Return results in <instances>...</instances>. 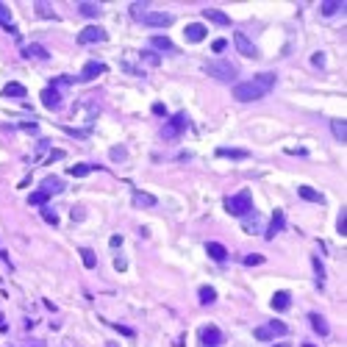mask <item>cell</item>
<instances>
[{"label":"cell","instance_id":"1","mask_svg":"<svg viewBox=\"0 0 347 347\" xmlns=\"http://www.w3.org/2000/svg\"><path fill=\"white\" fill-rule=\"evenodd\" d=\"M272 86H275V72H261L253 81H242V84L234 86V98L239 103H253V100H261Z\"/></svg>","mask_w":347,"mask_h":347},{"label":"cell","instance_id":"2","mask_svg":"<svg viewBox=\"0 0 347 347\" xmlns=\"http://www.w3.org/2000/svg\"><path fill=\"white\" fill-rule=\"evenodd\" d=\"M225 211H228L230 217H244V214H250V211H253V195L244 189V192L228 197V200H225Z\"/></svg>","mask_w":347,"mask_h":347},{"label":"cell","instance_id":"3","mask_svg":"<svg viewBox=\"0 0 347 347\" xmlns=\"http://www.w3.org/2000/svg\"><path fill=\"white\" fill-rule=\"evenodd\" d=\"M206 72L217 81H230L236 78V64H230V61H222V59H211L206 64Z\"/></svg>","mask_w":347,"mask_h":347},{"label":"cell","instance_id":"4","mask_svg":"<svg viewBox=\"0 0 347 347\" xmlns=\"http://www.w3.org/2000/svg\"><path fill=\"white\" fill-rule=\"evenodd\" d=\"M289 328L283 322H267V325H258V328L253 331V336L258 339V342H267V339H275V336H286Z\"/></svg>","mask_w":347,"mask_h":347},{"label":"cell","instance_id":"5","mask_svg":"<svg viewBox=\"0 0 347 347\" xmlns=\"http://www.w3.org/2000/svg\"><path fill=\"white\" fill-rule=\"evenodd\" d=\"M108 33L100 28V25H89V28H84L78 33V42L81 45H94V42H106Z\"/></svg>","mask_w":347,"mask_h":347},{"label":"cell","instance_id":"6","mask_svg":"<svg viewBox=\"0 0 347 347\" xmlns=\"http://www.w3.org/2000/svg\"><path fill=\"white\" fill-rule=\"evenodd\" d=\"M186 128H189V117H186V114H175V117L164 125V131H161V133H164L167 139H175V136H178L181 131H186Z\"/></svg>","mask_w":347,"mask_h":347},{"label":"cell","instance_id":"7","mask_svg":"<svg viewBox=\"0 0 347 347\" xmlns=\"http://www.w3.org/2000/svg\"><path fill=\"white\" fill-rule=\"evenodd\" d=\"M139 20L145 25H150V28H167V25H172V14H164V11H150V14H142Z\"/></svg>","mask_w":347,"mask_h":347},{"label":"cell","instance_id":"8","mask_svg":"<svg viewBox=\"0 0 347 347\" xmlns=\"http://www.w3.org/2000/svg\"><path fill=\"white\" fill-rule=\"evenodd\" d=\"M234 45H236V50H239L242 56H247V59L258 56V47L247 39V33H234Z\"/></svg>","mask_w":347,"mask_h":347},{"label":"cell","instance_id":"9","mask_svg":"<svg viewBox=\"0 0 347 347\" xmlns=\"http://www.w3.org/2000/svg\"><path fill=\"white\" fill-rule=\"evenodd\" d=\"M200 342L206 344V347H220V344H222V333H220V328H214V325L203 328V331H200Z\"/></svg>","mask_w":347,"mask_h":347},{"label":"cell","instance_id":"10","mask_svg":"<svg viewBox=\"0 0 347 347\" xmlns=\"http://www.w3.org/2000/svg\"><path fill=\"white\" fill-rule=\"evenodd\" d=\"M206 33H208V28H206V25L192 23V25H186L183 36H186V42H203V39H206Z\"/></svg>","mask_w":347,"mask_h":347},{"label":"cell","instance_id":"11","mask_svg":"<svg viewBox=\"0 0 347 347\" xmlns=\"http://www.w3.org/2000/svg\"><path fill=\"white\" fill-rule=\"evenodd\" d=\"M106 72V64H100V61H89V64L84 67V72H81V81H92L98 75H103Z\"/></svg>","mask_w":347,"mask_h":347},{"label":"cell","instance_id":"12","mask_svg":"<svg viewBox=\"0 0 347 347\" xmlns=\"http://www.w3.org/2000/svg\"><path fill=\"white\" fill-rule=\"evenodd\" d=\"M42 103H45V108H59V106H61V94H59L56 89H50V86H47V89L42 92Z\"/></svg>","mask_w":347,"mask_h":347},{"label":"cell","instance_id":"13","mask_svg":"<svg viewBox=\"0 0 347 347\" xmlns=\"http://www.w3.org/2000/svg\"><path fill=\"white\" fill-rule=\"evenodd\" d=\"M203 17L211 20V23H217V25H228V23H230V17L222 14L220 9H203Z\"/></svg>","mask_w":347,"mask_h":347},{"label":"cell","instance_id":"14","mask_svg":"<svg viewBox=\"0 0 347 347\" xmlns=\"http://www.w3.org/2000/svg\"><path fill=\"white\" fill-rule=\"evenodd\" d=\"M23 56L25 59H50V53L42 45H28V47H23Z\"/></svg>","mask_w":347,"mask_h":347},{"label":"cell","instance_id":"15","mask_svg":"<svg viewBox=\"0 0 347 347\" xmlns=\"http://www.w3.org/2000/svg\"><path fill=\"white\" fill-rule=\"evenodd\" d=\"M206 253L211 256L214 261H225V258H228V250L222 247V244H217V242H208L206 244Z\"/></svg>","mask_w":347,"mask_h":347},{"label":"cell","instance_id":"16","mask_svg":"<svg viewBox=\"0 0 347 347\" xmlns=\"http://www.w3.org/2000/svg\"><path fill=\"white\" fill-rule=\"evenodd\" d=\"M289 292H275V295H272V309L275 311H286L289 309Z\"/></svg>","mask_w":347,"mask_h":347},{"label":"cell","instance_id":"17","mask_svg":"<svg viewBox=\"0 0 347 347\" xmlns=\"http://www.w3.org/2000/svg\"><path fill=\"white\" fill-rule=\"evenodd\" d=\"M297 195H300L303 200H309V203H322L325 200V197L319 195L317 189H311V186H300V189H297Z\"/></svg>","mask_w":347,"mask_h":347},{"label":"cell","instance_id":"18","mask_svg":"<svg viewBox=\"0 0 347 347\" xmlns=\"http://www.w3.org/2000/svg\"><path fill=\"white\" fill-rule=\"evenodd\" d=\"M78 11H81L84 17H100V14H103L100 3H78Z\"/></svg>","mask_w":347,"mask_h":347},{"label":"cell","instance_id":"19","mask_svg":"<svg viewBox=\"0 0 347 347\" xmlns=\"http://www.w3.org/2000/svg\"><path fill=\"white\" fill-rule=\"evenodd\" d=\"M283 228V211H275V217H272L269 228H267V239H275V234Z\"/></svg>","mask_w":347,"mask_h":347},{"label":"cell","instance_id":"20","mask_svg":"<svg viewBox=\"0 0 347 347\" xmlns=\"http://www.w3.org/2000/svg\"><path fill=\"white\" fill-rule=\"evenodd\" d=\"M3 98H25V86L23 84H6Z\"/></svg>","mask_w":347,"mask_h":347},{"label":"cell","instance_id":"21","mask_svg":"<svg viewBox=\"0 0 347 347\" xmlns=\"http://www.w3.org/2000/svg\"><path fill=\"white\" fill-rule=\"evenodd\" d=\"M42 189H45L47 195H56V192H61V189H64V183L50 175V178H45V181H42Z\"/></svg>","mask_w":347,"mask_h":347},{"label":"cell","instance_id":"22","mask_svg":"<svg viewBox=\"0 0 347 347\" xmlns=\"http://www.w3.org/2000/svg\"><path fill=\"white\" fill-rule=\"evenodd\" d=\"M331 131H333V136H336L339 142L347 139V125H344V120H333V122H331Z\"/></svg>","mask_w":347,"mask_h":347},{"label":"cell","instance_id":"23","mask_svg":"<svg viewBox=\"0 0 347 347\" xmlns=\"http://www.w3.org/2000/svg\"><path fill=\"white\" fill-rule=\"evenodd\" d=\"M342 9H344V3H339V0H336V3H319V14H325V17H333L336 11H342Z\"/></svg>","mask_w":347,"mask_h":347},{"label":"cell","instance_id":"24","mask_svg":"<svg viewBox=\"0 0 347 347\" xmlns=\"http://www.w3.org/2000/svg\"><path fill=\"white\" fill-rule=\"evenodd\" d=\"M200 303H214L217 300V289H211V286H200Z\"/></svg>","mask_w":347,"mask_h":347},{"label":"cell","instance_id":"25","mask_svg":"<svg viewBox=\"0 0 347 347\" xmlns=\"http://www.w3.org/2000/svg\"><path fill=\"white\" fill-rule=\"evenodd\" d=\"M150 45L159 47V50H172V42H169V36H153Z\"/></svg>","mask_w":347,"mask_h":347},{"label":"cell","instance_id":"26","mask_svg":"<svg viewBox=\"0 0 347 347\" xmlns=\"http://www.w3.org/2000/svg\"><path fill=\"white\" fill-rule=\"evenodd\" d=\"M47 197H50V195H47L45 189H39V192H33L28 197V203H31V206H42V203H47Z\"/></svg>","mask_w":347,"mask_h":347},{"label":"cell","instance_id":"27","mask_svg":"<svg viewBox=\"0 0 347 347\" xmlns=\"http://www.w3.org/2000/svg\"><path fill=\"white\" fill-rule=\"evenodd\" d=\"M311 325H314V331H317V333H322V336L328 333V325H325V319L319 317V314H311Z\"/></svg>","mask_w":347,"mask_h":347},{"label":"cell","instance_id":"28","mask_svg":"<svg viewBox=\"0 0 347 347\" xmlns=\"http://www.w3.org/2000/svg\"><path fill=\"white\" fill-rule=\"evenodd\" d=\"M133 203H136V206H156V197L136 192V195H133Z\"/></svg>","mask_w":347,"mask_h":347},{"label":"cell","instance_id":"29","mask_svg":"<svg viewBox=\"0 0 347 347\" xmlns=\"http://www.w3.org/2000/svg\"><path fill=\"white\" fill-rule=\"evenodd\" d=\"M0 25H3V28H9V25H11V11H9V6H6V3H0Z\"/></svg>","mask_w":347,"mask_h":347},{"label":"cell","instance_id":"30","mask_svg":"<svg viewBox=\"0 0 347 347\" xmlns=\"http://www.w3.org/2000/svg\"><path fill=\"white\" fill-rule=\"evenodd\" d=\"M89 172H92L89 164H75V167H70V175H75V178H84V175H89Z\"/></svg>","mask_w":347,"mask_h":347},{"label":"cell","instance_id":"31","mask_svg":"<svg viewBox=\"0 0 347 347\" xmlns=\"http://www.w3.org/2000/svg\"><path fill=\"white\" fill-rule=\"evenodd\" d=\"M81 256H84V267H86V269H94L98 258H94V253H92V250H81Z\"/></svg>","mask_w":347,"mask_h":347},{"label":"cell","instance_id":"32","mask_svg":"<svg viewBox=\"0 0 347 347\" xmlns=\"http://www.w3.org/2000/svg\"><path fill=\"white\" fill-rule=\"evenodd\" d=\"M217 153H220V156H230V159H247V153H244V150H228V147H220Z\"/></svg>","mask_w":347,"mask_h":347},{"label":"cell","instance_id":"33","mask_svg":"<svg viewBox=\"0 0 347 347\" xmlns=\"http://www.w3.org/2000/svg\"><path fill=\"white\" fill-rule=\"evenodd\" d=\"M311 264H314V272H317V283L322 286V278H325V267L319 264V258H311Z\"/></svg>","mask_w":347,"mask_h":347},{"label":"cell","instance_id":"34","mask_svg":"<svg viewBox=\"0 0 347 347\" xmlns=\"http://www.w3.org/2000/svg\"><path fill=\"white\" fill-rule=\"evenodd\" d=\"M336 228H339V234H342V236H347V211H344V208H342V214H339Z\"/></svg>","mask_w":347,"mask_h":347},{"label":"cell","instance_id":"35","mask_svg":"<svg viewBox=\"0 0 347 347\" xmlns=\"http://www.w3.org/2000/svg\"><path fill=\"white\" fill-rule=\"evenodd\" d=\"M261 261H264V256H261V253H253V256L244 258V264H247V267H253V264H261Z\"/></svg>","mask_w":347,"mask_h":347},{"label":"cell","instance_id":"36","mask_svg":"<svg viewBox=\"0 0 347 347\" xmlns=\"http://www.w3.org/2000/svg\"><path fill=\"white\" fill-rule=\"evenodd\" d=\"M145 9H147V3H133V6H131V14H133L136 20H139V17H142V11H145Z\"/></svg>","mask_w":347,"mask_h":347},{"label":"cell","instance_id":"37","mask_svg":"<svg viewBox=\"0 0 347 347\" xmlns=\"http://www.w3.org/2000/svg\"><path fill=\"white\" fill-rule=\"evenodd\" d=\"M36 9H39V14H42V17H53V20H56V14H53V11H50V6H45V3H36Z\"/></svg>","mask_w":347,"mask_h":347},{"label":"cell","instance_id":"38","mask_svg":"<svg viewBox=\"0 0 347 347\" xmlns=\"http://www.w3.org/2000/svg\"><path fill=\"white\" fill-rule=\"evenodd\" d=\"M111 159H114V161L125 159V150H122V147H114V150H111Z\"/></svg>","mask_w":347,"mask_h":347},{"label":"cell","instance_id":"39","mask_svg":"<svg viewBox=\"0 0 347 347\" xmlns=\"http://www.w3.org/2000/svg\"><path fill=\"white\" fill-rule=\"evenodd\" d=\"M42 217H45V222H50V225H56V222H59V217L53 214V211H45Z\"/></svg>","mask_w":347,"mask_h":347},{"label":"cell","instance_id":"40","mask_svg":"<svg viewBox=\"0 0 347 347\" xmlns=\"http://www.w3.org/2000/svg\"><path fill=\"white\" fill-rule=\"evenodd\" d=\"M225 39H217V42H214V53H222V50H225Z\"/></svg>","mask_w":347,"mask_h":347},{"label":"cell","instance_id":"41","mask_svg":"<svg viewBox=\"0 0 347 347\" xmlns=\"http://www.w3.org/2000/svg\"><path fill=\"white\" fill-rule=\"evenodd\" d=\"M125 267H128V264H125V258H114V269H120V272H122Z\"/></svg>","mask_w":347,"mask_h":347},{"label":"cell","instance_id":"42","mask_svg":"<svg viewBox=\"0 0 347 347\" xmlns=\"http://www.w3.org/2000/svg\"><path fill=\"white\" fill-rule=\"evenodd\" d=\"M314 64H317V67H322V64H325V59H322V53H317V56H314Z\"/></svg>","mask_w":347,"mask_h":347},{"label":"cell","instance_id":"43","mask_svg":"<svg viewBox=\"0 0 347 347\" xmlns=\"http://www.w3.org/2000/svg\"><path fill=\"white\" fill-rule=\"evenodd\" d=\"M122 244V236H111V247H120Z\"/></svg>","mask_w":347,"mask_h":347},{"label":"cell","instance_id":"44","mask_svg":"<svg viewBox=\"0 0 347 347\" xmlns=\"http://www.w3.org/2000/svg\"><path fill=\"white\" fill-rule=\"evenodd\" d=\"M303 347H314V344H303Z\"/></svg>","mask_w":347,"mask_h":347},{"label":"cell","instance_id":"45","mask_svg":"<svg viewBox=\"0 0 347 347\" xmlns=\"http://www.w3.org/2000/svg\"><path fill=\"white\" fill-rule=\"evenodd\" d=\"M0 322H3V314H0Z\"/></svg>","mask_w":347,"mask_h":347}]
</instances>
